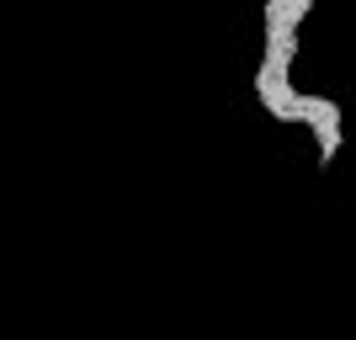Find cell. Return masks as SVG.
Here are the masks:
<instances>
[{
  "mask_svg": "<svg viewBox=\"0 0 356 340\" xmlns=\"http://www.w3.org/2000/svg\"><path fill=\"white\" fill-rule=\"evenodd\" d=\"M293 59L298 43H266L261 54V70H255V102L266 106V118L277 122H298V106H303V90H293Z\"/></svg>",
  "mask_w": 356,
  "mask_h": 340,
  "instance_id": "6da1fadb",
  "label": "cell"
},
{
  "mask_svg": "<svg viewBox=\"0 0 356 340\" xmlns=\"http://www.w3.org/2000/svg\"><path fill=\"white\" fill-rule=\"evenodd\" d=\"M298 128H309L314 144H319V165H335V154H341V106H335V96H303V106H298Z\"/></svg>",
  "mask_w": 356,
  "mask_h": 340,
  "instance_id": "7a4b0ae2",
  "label": "cell"
},
{
  "mask_svg": "<svg viewBox=\"0 0 356 340\" xmlns=\"http://www.w3.org/2000/svg\"><path fill=\"white\" fill-rule=\"evenodd\" d=\"M309 11H314V0H266V6H261L266 43H298V27H303Z\"/></svg>",
  "mask_w": 356,
  "mask_h": 340,
  "instance_id": "3957f363",
  "label": "cell"
}]
</instances>
